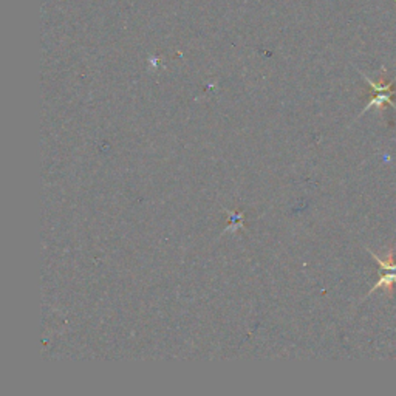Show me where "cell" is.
Listing matches in <instances>:
<instances>
[{
  "label": "cell",
  "instance_id": "cell-1",
  "mask_svg": "<svg viewBox=\"0 0 396 396\" xmlns=\"http://www.w3.org/2000/svg\"><path fill=\"white\" fill-rule=\"evenodd\" d=\"M393 90L392 91H389V93H382V91H376V95L369 101V104H367V106L364 107V110H362V113L364 112H367V110H370L372 107H381L382 106V104H390V106L393 107V109H396V106H395V102L392 101V96H393Z\"/></svg>",
  "mask_w": 396,
  "mask_h": 396
},
{
  "label": "cell",
  "instance_id": "cell-2",
  "mask_svg": "<svg viewBox=\"0 0 396 396\" xmlns=\"http://www.w3.org/2000/svg\"><path fill=\"white\" fill-rule=\"evenodd\" d=\"M393 284H396V269L387 272V274H384L378 282H376V285L372 288V291H370L369 294H372L373 291L380 289V288H385V289H390L392 291Z\"/></svg>",
  "mask_w": 396,
  "mask_h": 396
}]
</instances>
